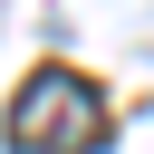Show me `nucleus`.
<instances>
[{
	"instance_id": "obj_1",
	"label": "nucleus",
	"mask_w": 154,
	"mask_h": 154,
	"mask_svg": "<svg viewBox=\"0 0 154 154\" xmlns=\"http://www.w3.org/2000/svg\"><path fill=\"white\" fill-rule=\"evenodd\" d=\"M0 144L10 154H96L106 144V96L77 67H38V77H19V96L0 116Z\"/></svg>"
}]
</instances>
